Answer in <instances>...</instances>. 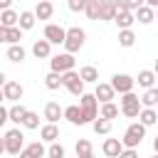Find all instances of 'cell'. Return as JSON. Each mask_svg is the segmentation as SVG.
Wrapping results in <instances>:
<instances>
[{
    "instance_id": "cell-37",
    "label": "cell",
    "mask_w": 158,
    "mask_h": 158,
    "mask_svg": "<svg viewBox=\"0 0 158 158\" xmlns=\"http://www.w3.org/2000/svg\"><path fill=\"white\" fill-rule=\"evenodd\" d=\"M22 40V30L15 25V27H7V44H20Z\"/></svg>"
},
{
    "instance_id": "cell-2",
    "label": "cell",
    "mask_w": 158,
    "mask_h": 158,
    "mask_svg": "<svg viewBox=\"0 0 158 158\" xmlns=\"http://www.w3.org/2000/svg\"><path fill=\"white\" fill-rule=\"evenodd\" d=\"M79 111H81V121L84 123H91L96 116H99V101L94 99V94H81L79 96Z\"/></svg>"
},
{
    "instance_id": "cell-44",
    "label": "cell",
    "mask_w": 158,
    "mask_h": 158,
    "mask_svg": "<svg viewBox=\"0 0 158 158\" xmlns=\"http://www.w3.org/2000/svg\"><path fill=\"white\" fill-rule=\"evenodd\" d=\"M12 5V0H0V10H7Z\"/></svg>"
},
{
    "instance_id": "cell-14",
    "label": "cell",
    "mask_w": 158,
    "mask_h": 158,
    "mask_svg": "<svg viewBox=\"0 0 158 158\" xmlns=\"http://www.w3.org/2000/svg\"><path fill=\"white\" fill-rule=\"evenodd\" d=\"M133 17H136L141 25H151V22L156 20V10H153V7H148V5H141V7H136V10H133Z\"/></svg>"
},
{
    "instance_id": "cell-34",
    "label": "cell",
    "mask_w": 158,
    "mask_h": 158,
    "mask_svg": "<svg viewBox=\"0 0 158 158\" xmlns=\"http://www.w3.org/2000/svg\"><path fill=\"white\" fill-rule=\"evenodd\" d=\"M20 126H25V128H30V131H35V128H40V116H37L35 111H27Z\"/></svg>"
},
{
    "instance_id": "cell-25",
    "label": "cell",
    "mask_w": 158,
    "mask_h": 158,
    "mask_svg": "<svg viewBox=\"0 0 158 158\" xmlns=\"http://www.w3.org/2000/svg\"><path fill=\"white\" fill-rule=\"evenodd\" d=\"M99 116H101V118H106V121H111V118H116V116H118V106H116L114 101H104V104L99 106Z\"/></svg>"
},
{
    "instance_id": "cell-50",
    "label": "cell",
    "mask_w": 158,
    "mask_h": 158,
    "mask_svg": "<svg viewBox=\"0 0 158 158\" xmlns=\"http://www.w3.org/2000/svg\"><path fill=\"white\" fill-rule=\"evenodd\" d=\"M42 158H44V156H42Z\"/></svg>"
},
{
    "instance_id": "cell-43",
    "label": "cell",
    "mask_w": 158,
    "mask_h": 158,
    "mask_svg": "<svg viewBox=\"0 0 158 158\" xmlns=\"http://www.w3.org/2000/svg\"><path fill=\"white\" fill-rule=\"evenodd\" d=\"M143 5H148V7L156 10V7H158V0H143Z\"/></svg>"
},
{
    "instance_id": "cell-49",
    "label": "cell",
    "mask_w": 158,
    "mask_h": 158,
    "mask_svg": "<svg viewBox=\"0 0 158 158\" xmlns=\"http://www.w3.org/2000/svg\"><path fill=\"white\" fill-rule=\"evenodd\" d=\"M153 158H158V156H153Z\"/></svg>"
},
{
    "instance_id": "cell-20",
    "label": "cell",
    "mask_w": 158,
    "mask_h": 158,
    "mask_svg": "<svg viewBox=\"0 0 158 158\" xmlns=\"http://www.w3.org/2000/svg\"><path fill=\"white\" fill-rule=\"evenodd\" d=\"M77 74H79V79H81L84 84H96V81H99V72H96V67H91V64L81 67Z\"/></svg>"
},
{
    "instance_id": "cell-3",
    "label": "cell",
    "mask_w": 158,
    "mask_h": 158,
    "mask_svg": "<svg viewBox=\"0 0 158 158\" xmlns=\"http://www.w3.org/2000/svg\"><path fill=\"white\" fill-rule=\"evenodd\" d=\"M143 138H146V126H143L141 121H136V123H131V126L123 131L121 143H123V148H138Z\"/></svg>"
},
{
    "instance_id": "cell-33",
    "label": "cell",
    "mask_w": 158,
    "mask_h": 158,
    "mask_svg": "<svg viewBox=\"0 0 158 158\" xmlns=\"http://www.w3.org/2000/svg\"><path fill=\"white\" fill-rule=\"evenodd\" d=\"M44 158H64V146L57 143V141H52L49 148H44Z\"/></svg>"
},
{
    "instance_id": "cell-1",
    "label": "cell",
    "mask_w": 158,
    "mask_h": 158,
    "mask_svg": "<svg viewBox=\"0 0 158 158\" xmlns=\"http://www.w3.org/2000/svg\"><path fill=\"white\" fill-rule=\"evenodd\" d=\"M84 42H86V32L81 30V27H69V30H64V49L69 52V54H77L81 47H84Z\"/></svg>"
},
{
    "instance_id": "cell-29",
    "label": "cell",
    "mask_w": 158,
    "mask_h": 158,
    "mask_svg": "<svg viewBox=\"0 0 158 158\" xmlns=\"http://www.w3.org/2000/svg\"><path fill=\"white\" fill-rule=\"evenodd\" d=\"M25 54H27V52H25L22 44H10V47H7V59L15 62V64H20V62L25 59Z\"/></svg>"
},
{
    "instance_id": "cell-23",
    "label": "cell",
    "mask_w": 158,
    "mask_h": 158,
    "mask_svg": "<svg viewBox=\"0 0 158 158\" xmlns=\"http://www.w3.org/2000/svg\"><path fill=\"white\" fill-rule=\"evenodd\" d=\"M62 118H67V121L74 123V126H81V123H84V121H81L79 106H67V109H62Z\"/></svg>"
},
{
    "instance_id": "cell-39",
    "label": "cell",
    "mask_w": 158,
    "mask_h": 158,
    "mask_svg": "<svg viewBox=\"0 0 158 158\" xmlns=\"http://www.w3.org/2000/svg\"><path fill=\"white\" fill-rule=\"evenodd\" d=\"M67 5H69V10H72V12H81V10H84V5H86V0H69Z\"/></svg>"
},
{
    "instance_id": "cell-27",
    "label": "cell",
    "mask_w": 158,
    "mask_h": 158,
    "mask_svg": "<svg viewBox=\"0 0 158 158\" xmlns=\"http://www.w3.org/2000/svg\"><path fill=\"white\" fill-rule=\"evenodd\" d=\"M40 136H42V141H47V143L57 141V138H59V128H57V123H44V126L40 128Z\"/></svg>"
},
{
    "instance_id": "cell-21",
    "label": "cell",
    "mask_w": 158,
    "mask_h": 158,
    "mask_svg": "<svg viewBox=\"0 0 158 158\" xmlns=\"http://www.w3.org/2000/svg\"><path fill=\"white\" fill-rule=\"evenodd\" d=\"M136 118L148 128V126H153V123L158 121V111H156V109H146V106H141V111H138V116H136Z\"/></svg>"
},
{
    "instance_id": "cell-18",
    "label": "cell",
    "mask_w": 158,
    "mask_h": 158,
    "mask_svg": "<svg viewBox=\"0 0 158 158\" xmlns=\"http://www.w3.org/2000/svg\"><path fill=\"white\" fill-rule=\"evenodd\" d=\"M44 118H47V123H57L62 118V106L57 101H47L44 104Z\"/></svg>"
},
{
    "instance_id": "cell-8",
    "label": "cell",
    "mask_w": 158,
    "mask_h": 158,
    "mask_svg": "<svg viewBox=\"0 0 158 158\" xmlns=\"http://www.w3.org/2000/svg\"><path fill=\"white\" fill-rule=\"evenodd\" d=\"M74 54H69V52H62V54H54L52 59H49V67H52V72H69V69H74Z\"/></svg>"
},
{
    "instance_id": "cell-48",
    "label": "cell",
    "mask_w": 158,
    "mask_h": 158,
    "mask_svg": "<svg viewBox=\"0 0 158 158\" xmlns=\"http://www.w3.org/2000/svg\"><path fill=\"white\" fill-rule=\"evenodd\" d=\"M2 101H5V96H2V89H0V104H2Z\"/></svg>"
},
{
    "instance_id": "cell-30",
    "label": "cell",
    "mask_w": 158,
    "mask_h": 158,
    "mask_svg": "<svg viewBox=\"0 0 158 158\" xmlns=\"http://www.w3.org/2000/svg\"><path fill=\"white\" fill-rule=\"evenodd\" d=\"M0 25H2V27H15V25H17V12H15L12 7L0 10Z\"/></svg>"
},
{
    "instance_id": "cell-10",
    "label": "cell",
    "mask_w": 158,
    "mask_h": 158,
    "mask_svg": "<svg viewBox=\"0 0 158 158\" xmlns=\"http://www.w3.org/2000/svg\"><path fill=\"white\" fill-rule=\"evenodd\" d=\"M0 89H2L5 101H12V104H17V101L22 99V94H25V89H22V84H20V81H5Z\"/></svg>"
},
{
    "instance_id": "cell-32",
    "label": "cell",
    "mask_w": 158,
    "mask_h": 158,
    "mask_svg": "<svg viewBox=\"0 0 158 158\" xmlns=\"http://www.w3.org/2000/svg\"><path fill=\"white\" fill-rule=\"evenodd\" d=\"M91 128H94V133H101V136H106V133L111 131V121H106V118L96 116V118L91 121Z\"/></svg>"
},
{
    "instance_id": "cell-47",
    "label": "cell",
    "mask_w": 158,
    "mask_h": 158,
    "mask_svg": "<svg viewBox=\"0 0 158 158\" xmlns=\"http://www.w3.org/2000/svg\"><path fill=\"white\" fill-rule=\"evenodd\" d=\"M79 158H94V153H86V156H79Z\"/></svg>"
},
{
    "instance_id": "cell-16",
    "label": "cell",
    "mask_w": 158,
    "mask_h": 158,
    "mask_svg": "<svg viewBox=\"0 0 158 158\" xmlns=\"http://www.w3.org/2000/svg\"><path fill=\"white\" fill-rule=\"evenodd\" d=\"M32 12H35L37 20H49L52 12H54V5H52L49 0H37V7H35Z\"/></svg>"
},
{
    "instance_id": "cell-19",
    "label": "cell",
    "mask_w": 158,
    "mask_h": 158,
    "mask_svg": "<svg viewBox=\"0 0 158 158\" xmlns=\"http://www.w3.org/2000/svg\"><path fill=\"white\" fill-rule=\"evenodd\" d=\"M35 22H37V17H35L32 10H22V12L17 15V27H20L22 32H25V30H32Z\"/></svg>"
},
{
    "instance_id": "cell-6",
    "label": "cell",
    "mask_w": 158,
    "mask_h": 158,
    "mask_svg": "<svg viewBox=\"0 0 158 158\" xmlns=\"http://www.w3.org/2000/svg\"><path fill=\"white\" fill-rule=\"evenodd\" d=\"M123 99H121V109H118V114H123L126 118H136L138 116V111H141V101H138V96L133 94V91H126V94H121Z\"/></svg>"
},
{
    "instance_id": "cell-13",
    "label": "cell",
    "mask_w": 158,
    "mask_h": 158,
    "mask_svg": "<svg viewBox=\"0 0 158 158\" xmlns=\"http://www.w3.org/2000/svg\"><path fill=\"white\" fill-rule=\"evenodd\" d=\"M101 151H104L106 158H116V156L123 151V143H121V138H106L104 146H101Z\"/></svg>"
},
{
    "instance_id": "cell-31",
    "label": "cell",
    "mask_w": 158,
    "mask_h": 158,
    "mask_svg": "<svg viewBox=\"0 0 158 158\" xmlns=\"http://www.w3.org/2000/svg\"><path fill=\"white\" fill-rule=\"evenodd\" d=\"M118 44L121 47H133L136 44V35H133L131 27L128 30H118Z\"/></svg>"
},
{
    "instance_id": "cell-12",
    "label": "cell",
    "mask_w": 158,
    "mask_h": 158,
    "mask_svg": "<svg viewBox=\"0 0 158 158\" xmlns=\"http://www.w3.org/2000/svg\"><path fill=\"white\" fill-rule=\"evenodd\" d=\"M114 96H116V91L111 89V84H106V81H96V89H94V99L96 101H114Z\"/></svg>"
},
{
    "instance_id": "cell-5",
    "label": "cell",
    "mask_w": 158,
    "mask_h": 158,
    "mask_svg": "<svg viewBox=\"0 0 158 158\" xmlns=\"http://www.w3.org/2000/svg\"><path fill=\"white\" fill-rule=\"evenodd\" d=\"M62 86H64L72 96H81V94H84V81L79 79V74H77L74 69L62 72Z\"/></svg>"
},
{
    "instance_id": "cell-45",
    "label": "cell",
    "mask_w": 158,
    "mask_h": 158,
    "mask_svg": "<svg viewBox=\"0 0 158 158\" xmlns=\"http://www.w3.org/2000/svg\"><path fill=\"white\" fill-rule=\"evenodd\" d=\"M5 81H7V77H5V72H0V86H2Z\"/></svg>"
},
{
    "instance_id": "cell-11",
    "label": "cell",
    "mask_w": 158,
    "mask_h": 158,
    "mask_svg": "<svg viewBox=\"0 0 158 158\" xmlns=\"http://www.w3.org/2000/svg\"><path fill=\"white\" fill-rule=\"evenodd\" d=\"M44 40L49 44H62L64 42V27L62 25H54V22L44 25Z\"/></svg>"
},
{
    "instance_id": "cell-41",
    "label": "cell",
    "mask_w": 158,
    "mask_h": 158,
    "mask_svg": "<svg viewBox=\"0 0 158 158\" xmlns=\"http://www.w3.org/2000/svg\"><path fill=\"white\" fill-rule=\"evenodd\" d=\"M141 5H143V0H123V7L131 10V12H133L136 7H141Z\"/></svg>"
},
{
    "instance_id": "cell-36",
    "label": "cell",
    "mask_w": 158,
    "mask_h": 158,
    "mask_svg": "<svg viewBox=\"0 0 158 158\" xmlns=\"http://www.w3.org/2000/svg\"><path fill=\"white\" fill-rule=\"evenodd\" d=\"M81 12H86L89 20H99V0H86V5H84Z\"/></svg>"
},
{
    "instance_id": "cell-35",
    "label": "cell",
    "mask_w": 158,
    "mask_h": 158,
    "mask_svg": "<svg viewBox=\"0 0 158 158\" xmlns=\"http://www.w3.org/2000/svg\"><path fill=\"white\" fill-rule=\"evenodd\" d=\"M44 86H47V89H59V86H62V74H59V72H49V74L44 77Z\"/></svg>"
},
{
    "instance_id": "cell-9",
    "label": "cell",
    "mask_w": 158,
    "mask_h": 158,
    "mask_svg": "<svg viewBox=\"0 0 158 158\" xmlns=\"http://www.w3.org/2000/svg\"><path fill=\"white\" fill-rule=\"evenodd\" d=\"M109 84H111V89H114L116 94H126V91H133V86H136L133 77H128V74H114Z\"/></svg>"
},
{
    "instance_id": "cell-42",
    "label": "cell",
    "mask_w": 158,
    "mask_h": 158,
    "mask_svg": "<svg viewBox=\"0 0 158 158\" xmlns=\"http://www.w3.org/2000/svg\"><path fill=\"white\" fill-rule=\"evenodd\" d=\"M5 121H7V109H5L2 104H0V128L5 126Z\"/></svg>"
},
{
    "instance_id": "cell-17",
    "label": "cell",
    "mask_w": 158,
    "mask_h": 158,
    "mask_svg": "<svg viewBox=\"0 0 158 158\" xmlns=\"http://www.w3.org/2000/svg\"><path fill=\"white\" fill-rule=\"evenodd\" d=\"M32 54H35L37 59H49V57H52V44H49L47 40H37V42L32 44Z\"/></svg>"
},
{
    "instance_id": "cell-26",
    "label": "cell",
    "mask_w": 158,
    "mask_h": 158,
    "mask_svg": "<svg viewBox=\"0 0 158 158\" xmlns=\"http://www.w3.org/2000/svg\"><path fill=\"white\" fill-rule=\"evenodd\" d=\"M25 114H27V109H25L22 104H12V106L7 109V121H12V123H22Z\"/></svg>"
},
{
    "instance_id": "cell-46",
    "label": "cell",
    "mask_w": 158,
    "mask_h": 158,
    "mask_svg": "<svg viewBox=\"0 0 158 158\" xmlns=\"http://www.w3.org/2000/svg\"><path fill=\"white\" fill-rule=\"evenodd\" d=\"M5 153V146H2V138H0V156Z\"/></svg>"
},
{
    "instance_id": "cell-4",
    "label": "cell",
    "mask_w": 158,
    "mask_h": 158,
    "mask_svg": "<svg viewBox=\"0 0 158 158\" xmlns=\"http://www.w3.org/2000/svg\"><path fill=\"white\" fill-rule=\"evenodd\" d=\"M2 146H5V153L10 156H17L22 148H25V136L20 128H10L5 136H2Z\"/></svg>"
},
{
    "instance_id": "cell-40",
    "label": "cell",
    "mask_w": 158,
    "mask_h": 158,
    "mask_svg": "<svg viewBox=\"0 0 158 158\" xmlns=\"http://www.w3.org/2000/svg\"><path fill=\"white\" fill-rule=\"evenodd\" d=\"M116 158H138V151H136V148H123Z\"/></svg>"
},
{
    "instance_id": "cell-38",
    "label": "cell",
    "mask_w": 158,
    "mask_h": 158,
    "mask_svg": "<svg viewBox=\"0 0 158 158\" xmlns=\"http://www.w3.org/2000/svg\"><path fill=\"white\" fill-rule=\"evenodd\" d=\"M74 151H77V158H79V156H86V153H91V141H86V138H79V141H77V146H74Z\"/></svg>"
},
{
    "instance_id": "cell-15",
    "label": "cell",
    "mask_w": 158,
    "mask_h": 158,
    "mask_svg": "<svg viewBox=\"0 0 158 158\" xmlns=\"http://www.w3.org/2000/svg\"><path fill=\"white\" fill-rule=\"evenodd\" d=\"M17 156H20V158H42V156H44V146H42V141H35V143L25 146Z\"/></svg>"
},
{
    "instance_id": "cell-28",
    "label": "cell",
    "mask_w": 158,
    "mask_h": 158,
    "mask_svg": "<svg viewBox=\"0 0 158 158\" xmlns=\"http://www.w3.org/2000/svg\"><path fill=\"white\" fill-rule=\"evenodd\" d=\"M133 81H138V86L148 89V86L156 84V72H151V69H141V72H138V79H133Z\"/></svg>"
},
{
    "instance_id": "cell-24",
    "label": "cell",
    "mask_w": 158,
    "mask_h": 158,
    "mask_svg": "<svg viewBox=\"0 0 158 158\" xmlns=\"http://www.w3.org/2000/svg\"><path fill=\"white\" fill-rule=\"evenodd\" d=\"M116 5L114 0H99V20H114Z\"/></svg>"
},
{
    "instance_id": "cell-22",
    "label": "cell",
    "mask_w": 158,
    "mask_h": 158,
    "mask_svg": "<svg viewBox=\"0 0 158 158\" xmlns=\"http://www.w3.org/2000/svg\"><path fill=\"white\" fill-rule=\"evenodd\" d=\"M138 101H141V106H146V109H156V104H158V89H156V86H148L146 94H143Z\"/></svg>"
},
{
    "instance_id": "cell-7",
    "label": "cell",
    "mask_w": 158,
    "mask_h": 158,
    "mask_svg": "<svg viewBox=\"0 0 158 158\" xmlns=\"http://www.w3.org/2000/svg\"><path fill=\"white\" fill-rule=\"evenodd\" d=\"M114 5H116V12H114V22L118 25V30H128V27L136 22L133 12L123 7V0H114Z\"/></svg>"
}]
</instances>
